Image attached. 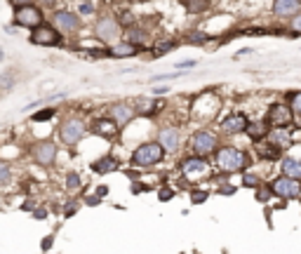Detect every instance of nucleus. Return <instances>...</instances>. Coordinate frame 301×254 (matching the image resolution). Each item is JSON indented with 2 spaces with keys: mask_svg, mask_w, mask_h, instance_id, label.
<instances>
[{
  "mask_svg": "<svg viewBox=\"0 0 301 254\" xmlns=\"http://www.w3.org/2000/svg\"><path fill=\"white\" fill-rule=\"evenodd\" d=\"M216 165L221 172L226 174H233V172H240L249 165V156L245 151L240 148H233V146H221L216 148Z\"/></svg>",
  "mask_w": 301,
  "mask_h": 254,
  "instance_id": "nucleus-1",
  "label": "nucleus"
},
{
  "mask_svg": "<svg viewBox=\"0 0 301 254\" xmlns=\"http://www.w3.org/2000/svg\"><path fill=\"white\" fill-rule=\"evenodd\" d=\"M162 158H165V148H162L160 141H146V144H141V146L134 148L129 162H132V167L146 169V167L158 165Z\"/></svg>",
  "mask_w": 301,
  "mask_h": 254,
  "instance_id": "nucleus-2",
  "label": "nucleus"
},
{
  "mask_svg": "<svg viewBox=\"0 0 301 254\" xmlns=\"http://www.w3.org/2000/svg\"><path fill=\"white\" fill-rule=\"evenodd\" d=\"M216 146H219V139H216V134L212 129H198L191 137V151L195 156L207 158V156H212L216 151Z\"/></svg>",
  "mask_w": 301,
  "mask_h": 254,
  "instance_id": "nucleus-3",
  "label": "nucleus"
},
{
  "mask_svg": "<svg viewBox=\"0 0 301 254\" xmlns=\"http://www.w3.org/2000/svg\"><path fill=\"white\" fill-rule=\"evenodd\" d=\"M43 19H45L43 10H40V7H35L33 2L14 7V21H17V26H24V29H35V26H40V24H43Z\"/></svg>",
  "mask_w": 301,
  "mask_h": 254,
  "instance_id": "nucleus-4",
  "label": "nucleus"
},
{
  "mask_svg": "<svg viewBox=\"0 0 301 254\" xmlns=\"http://www.w3.org/2000/svg\"><path fill=\"white\" fill-rule=\"evenodd\" d=\"M271 190H273V195H278L282 200H292V198H299L301 195V184L299 179H292L287 174H282V177H278L271 184Z\"/></svg>",
  "mask_w": 301,
  "mask_h": 254,
  "instance_id": "nucleus-5",
  "label": "nucleus"
},
{
  "mask_svg": "<svg viewBox=\"0 0 301 254\" xmlns=\"http://www.w3.org/2000/svg\"><path fill=\"white\" fill-rule=\"evenodd\" d=\"M85 123L83 120H78V118H68V120H64L61 123V127H59V137H61V141H64L66 146H75L80 139L85 137Z\"/></svg>",
  "mask_w": 301,
  "mask_h": 254,
  "instance_id": "nucleus-6",
  "label": "nucleus"
},
{
  "mask_svg": "<svg viewBox=\"0 0 301 254\" xmlns=\"http://www.w3.org/2000/svg\"><path fill=\"white\" fill-rule=\"evenodd\" d=\"M292 120H294V111H292V106L287 104H273L269 108V116H266V125L271 127H287L292 125Z\"/></svg>",
  "mask_w": 301,
  "mask_h": 254,
  "instance_id": "nucleus-7",
  "label": "nucleus"
},
{
  "mask_svg": "<svg viewBox=\"0 0 301 254\" xmlns=\"http://www.w3.org/2000/svg\"><path fill=\"white\" fill-rule=\"evenodd\" d=\"M31 42L33 45L52 47V45H59V42H61V33H59V29H54V26H50V24H40V26L33 29Z\"/></svg>",
  "mask_w": 301,
  "mask_h": 254,
  "instance_id": "nucleus-8",
  "label": "nucleus"
},
{
  "mask_svg": "<svg viewBox=\"0 0 301 254\" xmlns=\"http://www.w3.org/2000/svg\"><path fill=\"white\" fill-rule=\"evenodd\" d=\"M94 35L104 42H113L120 35V21L113 17H101L94 24Z\"/></svg>",
  "mask_w": 301,
  "mask_h": 254,
  "instance_id": "nucleus-9",
  "label": "nucleus"
},
{
  "mask_svg": "<svg viewBox=\"0 0 301 254\" xmlns=\"http://www.w3.org/2000/svg\"><path fill=\"white\" fill-rule=\"evenodd\" d=\"M181 172L183 177H188V179H195V177H203L210 172V165H207V158L203 156H191V158H183L181 160Z\"/></svg>",
  "mask_w": 301,
  "mask_h": 254,
  "instance_id": "nucleus-10",
  "label": "nucleus"
},
{
  "mask_svg": "<svg viewBox=\"0 0 301 254\" xmlns=\"http://www.w3.org/2000/svg\"><path fill=\"white\" fill-rule=\"evenodd\" d=\"M33 158H35L38 165H43V167L54 165V160H57V144H52V141H40V144H35V146H33Z\"/></svg>",
  "mask_w": 301,
  "mask_h": 254,
  "instance_id": "nucleus-11",
  "label": "nucleus"
},
{
  "mask_svg": "<svg viewBox=\"0 0 301 254\" xmlns=\"http://www.w3.org/2000/svg\"><path fill=\"white\" fill-rule=\"evenodd\" d=\"M249 125V120L242 113H231V116H226L221 120V132L224 134H240V132H245Z\"/></svg>",
  "mask_w": 301,
  "mask_h": 254,
  "instance_id": "nucleus-12",
  "label": "nucleus"
},
{
  "mask_svg": "<svg viewBox=\"0 0 301 254\" xmlns=\"http://www.w3.org/2000/svg\"><path fill=\"white\" fill-rule=\"evenodd\" d=\"M54 26L64 33H73L80 29V19H78V14H73V12L59 10L54 14Z\"/></svg>",
  "mask_w": 301,
  "mask_h": 254,
  "instance_id": "nucleus-13",
  "label": "nucleus"
},
{
  "mask_svg": "<svg viewBox=\"0 0 301 254\" xmlns=\"http://www.w3.org/2000/svg\"><path fill=\"white\" fill-rule=\"evenodd\" d=\"M118 129H120V125L113 118H97V120L92 123V132L99 134V137H104V139H113L118 134Z\"/></svg>",
  "mask_w": 301,
  "mask_h": 254,
  "instance_id": "nucleus-14",
  "label": "nucleus"
},
{
  "mask_svg": "<svg viewBox=\"0 0 301 254\" xmlns=\"http://www.w3.org/2000/svg\"><path fill=\"white\" fill-rule=\"evenodd\" d=\"M134 116H137L134 104H113L111 106V118H113L120 127L127 125V123H132V118Z\"/></svg>",
  "mask_w": 301,
  "mask_h": 254,
  "instance_id": "nucleus-15",
  "label": "nucleus"
},
{
  "mask_svg": "<svg viewBox=\"0 0 301 254\" xmlns=\"http://www.w3.org/2000/svg\"><path fill=\"white\" fill-rule=\"evenodd\" d=\"M301 10V0H273V14L280 19L294 17Z\"/></svg>",
  "mask_w": 301,
  "mask_h": 254,
  "instance_id": "nucleus-16",
  "label": "nucleus"
},
{
  "mask_svg": "<svg viewBox=\"0 0 301 254\" xmlns=\"http://www.w3.org/2000/svg\"><path fill=\"white\" fill-rule=\"evenodd\" d=\"M158 141L162 144L165 151H177L179 148V132H177V127H162L160 134H158Z\"/></svg>",
  "mask_w": 301,
  "mask_h": 254,
  "instance_id": "nucleus-17",
  "label": "nucleus"
},
{
  "mask_svg": "<svg viewBox=\"0 0 301 254\" xmlns=\"http://www.w3.org/2000/svg\"><path fill=\"white\" fill-rule=\"evenodd\" d=\"M139 50V45H134V42H116L111 50H108V57H113V59H127V57H134Z\"/></svg>",
  "mask_w": 301,
  "mask_h": 254,
  "instance_id": "nucleus-18",
  "label": "nucleus"
},
{
  "mask_svg": "<svg viewBox=\"0 0 301 254\" xmlns=\"http://www.w3.org/2000/svg\"><path fill=\"white\" fill-rule=\"evenodd\" d=\"M266 137H269L271 144H275L280 151H285V148L292 146V139H290V134L285 132V127H273V129H269Z\"/></svg>",
  "mask_w": 301,
  "mask_h": 254,
  "instance_id": "nucleus-19",
  "label": "nucleus"
},
{
  "mask_svg": "<svg viewBox=\"0 0 301 254\" xmlns=\"http://www.w3.org/2000/svg\"><path fill=\"white\" fill-rule=\"evenodd\" d=\"M90 167H92V172H97V174H108V172H116V169H118V158L104 156V158L94 160Z\"/></svg>",
  "mask_w": 301,
  "mask_h": 254,
  "instance_id": "nucleus-20",
  "label": "nucleus"
},
{
  "mask_svg": "<svg viewBox=\"0 0 301 254\" xmlns=\"http://www.w3.org/2000/svg\"><path fill=\"white\" fill-rule=\"evenodd\" d=\"M280 167H282V174H287V177H292V179H299L301 181V162H299V160L282 158Z\"/></svg>",
  "mask_w": 301,
  "mask_h": 254,
  "instance_id": "nucleus-21",
  "label": "nucleus"
},
{
  "mask_svg": "<svg viewBox=\"0 0 301 254\" xmlns=\"http://www.w3.org/2000/svg\"><path fill=\"white\" fill-rule=\"evenodd\" d=\"M125 40L134 42V45H144V42L149 40V31H146V29H139V26H127Z\"/></svg>",
  "mask_w": 301,
  "mask_h": 254,
  "instance_id": "nucleus-22",
  "label": "nucleus"
},
{
  "mask_svg": "<svg viewBox=\"0 0 301 254\" xmlns=\"http://www.w3.org/2000/svg\"><path fill=\"white\" fill-rule=\"evenodd\" d=\"M245 132L249 134L252 141H259V139H264L266 134H269V127H266V123H249Z\"/></svg>",
  "mask_w": 301,
  "mask_h": 254,
  "instance_id": "nucleus-23",
  "label": "nucleus"
},
{
  "mask_svg": "<svg viewBox=\"0 0 301 254\" xmlns=\"http://www.w3.org/2000/svg\"><path fill=\"white\" fill-rule=\"evenodd\" d=\"M183 5H186V10L191 12V14H198V12L210 7V0H183Z\"/></svg>",
  "mask_w": 301,
  "mask_h": 254,
  "instance_id": "nucleus-24",
  "label": "nucleus"
},
{
  "mask_svg": "<svg viewBox=\"0 0 301 254\" xmlns=\"http://www.w3.org/2000/svg\"><path fill=\"white\" fill-rule=\"evenodd\" d=\"M259 153H261V158L273 160V158H278V156H280V148L275 146V144H271V141H269V146H261V148H259Z\"/></svg>",
  "mask_w": 301,
  "mask_h": 254,
  "instance_id": "nucleus-25",
  "label": "nucleus"
},
{
  "mask_svg": "<svg viewBox=\"0 0 301 254\" xmlns=\"http://www.w3.org/2000/svg\"><path fill=\"white\" fill-rule=\"evenodd\" d=\"M54 113H57V108H43V111L33 113V123H43V120H50V118H54Z\"/></svg>",
  "mask_w": 301,
  "mask_h": 254,
  "instance_id": "nucleus-26",
  "label": "nucleus"
},
{
  "mask_svg": "<svg viewBox=\"0 0 301 254\" xmlns=\"http://www.w3.org/2000/svg\"><path fill=\"white\" fill-rule=\"evenodd\" d=\"M66 189H68V190H78V189H80V174L68 172V174H66Z\"/></svg>",
  "mask_w": 301,
  "mask_h": 254,
  "instance_id": "nucleus-27",
  "label": "nucleus"
},
{
  "mask_svg": "<svg viewBox=\"0 0 301 254\" xmlns=\"http://www.w3.org/2000/svg\"><path fill=\"white\" fill-rule=\"evenodd\" d=\"M12 85H14V73H12V71H5V73L0 75V90L7 92Z\"/></svg>",
  "mask_w": 301,
  "mask_h": 254,
  "instance_id": "nucleus-28",
  "label": "nucleus"
},
{
  "mask_svg": "<svg viewBox=\"0 0 301 254\" xmlns=\"http://www.w3.org/2000/svg\"><path fill=\"white\" fill-rule=\"evenodd\" d=\"M242 184L249 186V189H257V186H261V179H259L257 174H252V172H245L242 174Z\"/></svg>",
  "mask_w": 301,
  "mask_h": 254,
  "instance_id": "nucleus-29",
  "label": "nucleus"
},
{
  "mask_svg": "<svg viewBox=\"0 0 301 254\" xmlns=\"http://www.w3.org/2000/svg\"><path fill=\"white\" fill-rule=\"evenodd\" d=\"M177 47V42H162V45H158L155 50H153V59H158V57H162V54H167L170 50H174Z\"/></svg>",
  "mask_w": 301,
  "mask_h": 254,
  "instance_id": "nucleus-30",
  "label": "nucleus"
},
{
  "mask_svg": "<svg viewBox=\"0 0 301 254\" xmlns=\"http://www.w3.org/2000/svg\"><path fill=\"white\" fill-rule=\"evenodd\" d=\"M207 198H210V193H207V190H195V189L191 190V202H195V205L205 202Z\"/></svg>",
  "mask_w": 301,
  "mask_h": 254,
  "instance_id": "nucleus-31",
  "label": "nucleus"
},
{
  "mask_svg": "<svg viewBox=\"0 0 301 254\" xmlns=\"http://www.w3.org/2000/svg\"><path fill=\"white\" fill-rule=\"evenodd\" d=\"M10 174L12 169L7 162H0V184H5V181H10Z\"/></svg>",
  "mask_w": 301,
  "mask_h": 254,
  "instance_id": "nucleus-32",
  "label": "nucleus"
},
{
  "mask_svg": "<svg viewBox=\"0 0 301 254\" xmlns=\"http://www.w3.org/2000/svg\"><path fill=\"white\" fill-rule=\"evenodd\" d=\"M292 111H294V113L301 118V92L292 95Z\"/></svg>",
  "mask_w": 301,
  "mask_h": 254,
  "instance_id": "nucleus-33",
  "label": "nucleus"
},
{
  "mask_svg": "<svg viewBox=\"0 0 301 254\" xmlns=\"http://www.w3.org/2000/svg\"><path fill=\"white\" fill-rule=\"evenodd\" d=\"M118 21H120V24H127V26H132V24H134V14H132V12H120Z\"/></svg>",
  "mask_w": 301,
  "mask_h": 254,
  "instance_id": "nucleus-34",
  "label": "nucleus"
},
{
  "mask_svg": "<svg viewBox=\"0 0 301 254\" xmlns=\"http://www.w3.org/2000/svg\"><path fill=\"white\" fill-rule=\"evenodd\" d=\"M158 195H160L162 202H167V200H172V198H174V190L172 189H160V193H158Z\"/></svg>",
  "mask_w": 301,
  "mask_h": 254,
  "instance_id": "nucleus-35",
  "label": "nucleus"
},
{
  "mask_svg": "<svg viewBox=\"0 0 301 254\" xmlns=\"http://www.w3.org/2000/svg\"><path fill=\"white\" fill-rule=\"evenodd\" d=\"M207 40V35L205 33H200V31H195V33H191L188 35V42H205Z\"/></svg>",
  "mask_w": 301,
  "mask_h": 254,
  "instance_id": "nucleus-36",
  "label": "nucleus"
},
{
  "mask_svg": "<svg viewBox=\"0 0 301 254\" xmlns=\"http://www.w3.org/2000/svg\"><path fill=\"white\" fill-rule=\"evenodd\" d=\"M292 31L301 33V14H294V17H292Z\"/></svg>",
  "mask_w": 301,
  "mask_h": 254,
  "instance_id": "nucleus-37",
  "label": "nucleus"
},
{
  "mask_svg": "<svg viewBox=\"0 0 301 254\" xmlns=\"http://www.w3.org/2000/svg\"><path fill=\"white\" fill-rule=\"evenodd\" d=\"M179 75H181V73H165V75H155V78H153V83H155V80H172V78H179Z\"/></svg>",
  "mask_w": 301,
  "mask_h": 254,
  "instance_id": "nucleus-38",
  "label": "nucleus"
},
{
  "mask_svg": "<svg viewBox=\"0 0 301 254\" xmlns=\"http://www.w3.org/2000/svg\"><path fill=\"white\" fill-rule=\"evenodd\" d=\"M75 210H78V202H73V205H68V207L64 210V214H66V217H71V214H75Z\"/></svg>",
  "mask_w": 301,
  "mask_h": 254,
  "instance_id": "nucleus-39",
  "label": "nucleus"
},
{
  "mask_svg": "<svg viewBox=\"0 0 301 254\" xmlns=\"http://www.w3.org/2000/svg\"><path fill=\"white\" fill-rule=\"evenodd\" d=\"M195 64H198V62H193V59H191V62H179L177 66H179V68H193Z\"/></svg>",
  "mask_w": 301,
  "mask_h": 254,
  "instance_id": "nucleus-40",
  "label": "nucleus"
},
{
  "mask_svg": "<svg viewBox=\"0 0 301 254\" xmlns=\"http://www.w3.org/2000/svg\"><path fill=\"white\" fill-rule=\"evenodd\" d=\"M52 240H54L52 235H47V238L43 240V245H40V247H43V250H50V247H52Z\"/></svg>",
  "mask_w": 301,
  "mask_h": 254,
  "instance_id": "nucleus-41",
  "label": "nucleus"
},
{
  "mask_svg": "<svg viewBox=\"0 0 301 254\" xmlns=\"http://www.w3.org/2000/svg\"><path fill=\"white\" fill-rule=\"evenodd\" d=\"M87 205H92V207H94V205H99V202H101V200H99V195H90V198H87Z\"/></svg>",
  "mask_w": 301,
  "mask_h": 254,
  "instance_id": "nucleus-42",
  "label": "nucleus"
},
{
  "mask_svg": "<svg viewBox=\"0 0 301 254\" xmlns=\"http://www.w3.org/2000/svg\"><path fill=\"white\" fill-rule=\"evenodd\" d=\"M92 10H94L92 5H80V14H90Z\"/></svg>",
  "mask_w": 301,
  "mask_h": 254,
  "instance_id": "nucleus-43",
  "label": "nucleus"
},
{
  "mask_svg": "<svg viewBox=\"0 0 301 254\" xmlns=\"http://www.w3.org/2000/svg\"><path fill=\"white\" fill-rule=\"evenodd\" d=\"M219 193H221V195H231V193H236V189H233V186H226V189H221Z\"/></svg>",
  "mask_w": 301,
  "mask_h": 254,
  "instance_id": "nucleus-44",
  "label": "nucleus"
},
{
  "mask_svg": "<svg viewBox=\"0 0 301 254\" xmlns=\"http://www.w3.org/2000/svg\"><path fill=\"white\" fill-rule=\"evenodd\" d=\"M106 193H108L106 186H99V189H97V195H99V198H101V195H106Z\"/></svg>",
  "mask_w": 301,
  "mask_h": 254,
  "instance_id": "nucleus-45",
  "label": "nucleus"
},
{
  "mask_svg": "<svg viewBox=\"0 0 301 254\" xmlns=\"http://www.w3.org/2000/svg\"><path fill=\"white\" fill-rule=\"evenodd\" d=\"M12 2H14V5H17V7H19V5H29V2H31V0H12Z\"/></svg>",
  "mask_w": 301,
  "mask_h": 254,
  "instance_id": "nucleus-46",
  "label": "nucleus"
},
{
  "mask_svg": "<svg viewBox=\"0 0 301 254\" xmlns=\"http://www.w3.org/2000/svg\"><path fill=\"white\" fill-rule=\"evenodd\" d=\"M35 217H38V219H43V217H47V212H45V210H38V212H35Z\"/></svg>",
  "mask_w": 301,
  "mask_h": 254,
  "instance_id": "nucleus-47",
  "label": "nucleus"
},
{
  "mask_svg": "<svg viewBox=\"0 0 301 254\" xmlns=\"http://www.w3.org/2000/svg\"><path fill=\"white\" fill-rule=\"evenodd\" d=\"M43 2H45V5H52V2H54V0H43Z\"/></svg>",
  "mask_w": 301,
  "mask_h": 254,
  "instance_id": "nucleus-48",
  "label": "nucleus"
},
{
  "mask_svg": "<svg viewBox=\"0 0 301 254\" xmlns=\"http://www.w3.org/2000/svg\"><path fill=\"white\" fill-rule=\"evenodd\" d=\"M132 2H144V0H132Z\"/></svg>",
  "mask_w": 301,
  "mask_h": 254,
  "instance_id": "nucleus-49",
  "label": "nucleus"
},
{
  "mask_svg": "<svg viewBox=\"0 0 301 254\" xmlns=\"http://www.w3.org/2000/svg\"><path fill=\"white\" fill-rule=\"evenodd\" d=\"M0 59H2V50H0Z\"/></svg>",
  "mask_w": 301,
  "mask_h": 254,
  "instance_id": "nucleus-50",
  "label": "nucleus"
}]
</instances>
